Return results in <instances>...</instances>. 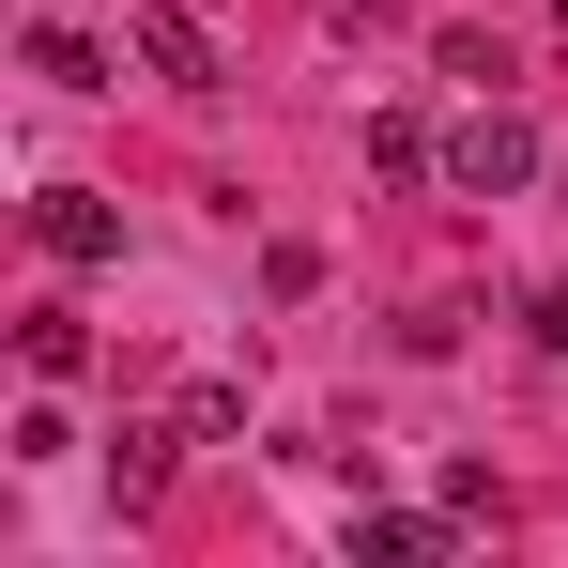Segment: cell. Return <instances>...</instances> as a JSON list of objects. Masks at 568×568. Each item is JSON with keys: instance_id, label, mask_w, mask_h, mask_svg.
I'll return each mask as SVG.
<instances>
[{"instance_id": "6da1fadb", "label": "cell", "mask_w": 568, "mask_h": 568, "mask_svg": "<svg viewBox=\"0 0 568 568\" xmlns=\"http://www.w3.org/2000/svg\"><path fill=\"white\" fill-rule=\"evenodd\" d=\"M446 185H462V200H523V185H538V123H523V108L446 123Z\"/></svg>"}, {"instance_id": "7a4b0ae2", "label": "cell", "mask_w": 568, "mask_h": 568, "mask_svg": "<svg viewBox=\"0 0 568 568\" xmlns=\"http://www.w3.org/2000/svg\"><path fill=\"white\" fill-rule=\"evenodd\" d=\"M31 246H47L62 277H93V262H123V200H93V185H47V200H31Z\"/></svg>"}, {"instance_id": "3957f363", "label": "cell", "mask_w": 568, "mask_h": 568, "mask_svg": "<svg viewBox=\"0 0 568 568\" xmlns=\"http://www.w3.org/2000/svg\"><path fill=\"white\" fill-rule=\"evenodd\" d=\"M123 47H139L170 93H215V47H200V16H185V0H139V16H123Z\"/></svg>"}, {"instance_id": "277c9868", "label": "cell", "mask_w": 568, "mask_h": 568, "mask_svg": "<svg viewBox=\"0 0 568 568\" xmlns=\"http://www.w3.org/2000/svg\"><path fill=\"white\" fill-rule=\"evenodd\" d=\"M446 538H462V507H446V523H430V507H354V568H430Z\"/></svg>"}, {"instance_id": "5b68a950", "label": "cell", "mask_w": 568, "mask_h": 568, "mask_svg": "<svg viewBox=\"0 0 568 568\" xmlns=\"http://www.w3.org/2000/svg\"><path fill=\"white\" fill-rule=\"evenodd\" d=\"M185 446H200L185 415H154V430H123V446H108V491H123V523H139L154 491H170V462H185Z\"/></svg>"}, {"instance_id": "8992f818", "label": "cell", "mask_w": 568, "mask_h": 568, "mask_svg": "<svg viewBox=\"0 0 568 568\" xmlns=\"http://www.w3.org/2000/svg\"><path fill=\"white\" fill-rule=\"evenodd\" d=\"M16 354H31V384H78V369H93V323H78V307H31Z\"/></svg>"}, {"instance_id": "52a82bcc", "label": "cell", "mask_w": 568, "mask_h": 568, "mask_svg": "<svg viewBox=\"0 0 568 568\" xmlns=\"http://www.w3.org/2000/svg\"><path fill=\"white\" fill-rule=\"evenodd\" d=\"M31 78H47V93H108V47H93V31H62V16H47V31H31Z\"/></svg>"}, {"instance_id": "ba28073f", "label": "cell", "mask_w": 568, "mask_h": 568, "mask_svg": "<svg viewBox=\"0 0 568 568\" xmlns=\"http://www.w3.org/2000/svg\"><path fill=\"white\" fill-rule=\"evenodd\" d=\"M369 170H384V185H430V170H446V139H430L415 108H384V123H369Z\"/></svg>"}, {"instance_id": "9c48e42d", "label": "cell", "mask_w": 568, "mask_h": 568, "mask_svg": "<svg viewBox=\"0 0 568 568\" xmlns=\"http://www.w3.org/2000/svg\"><path fill=\"white\" fill-rule=\"evenodd\" d=\"M538 338H554V354H568V262H554V292H538Z\"/></svg>"}, {"instance_id": "30bf717a", "label": "cell", "mask_w": 568, "mask_h": 568, "mask_svg": "<svg viewBox=\"0 0 568 568\" xmlns=\"http://www.w3.org/2000/svg\"><path fill=\"white\" fill-rule=\"evenodd\" d=\"M554 31H568V16H554Z\"/></svg>"}]
</instances>
